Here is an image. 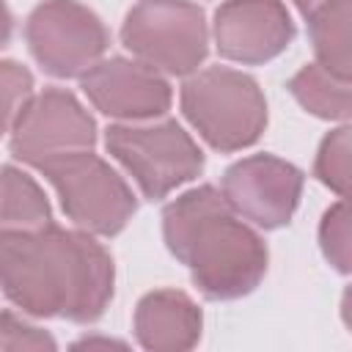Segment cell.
<instances>
[{
    "mask_svg": "<svg viewBox=\"0 0 352 352\" xmlns=\"http://www.w3.org/2000/svg\"><path fill=\"white\" fill-rule=\"evenodd\" d=\"M0 278L11 305L41 319L96 322L113 300V256L88 236L55 223L36 231H0Z\"/></svg>",
    "mask_w": 352,
    "mask_h": 352,
    "instance_id": "6da1fadb",
    "label": "cell"
},
{
    "mask_svg": "<svg viewBox=\"0 0 352 352\" xmlns=\"http://www.w3.org/2000/svg\"><path fill=\"white\" fill-rule=\"evenodd\" d=\"M162 236L206 300H239L267 272L264 239L212 184L192 187L162 209Z\"/></svg>",
    "mask_w": 352,
    "mask_h": 352,
    "instance_id": "7a4b0ae2",
    "label": "cell"
},
{
    "mask_svg": "<svg viewBox=\"0 0 352 352\" xmlns=\"http://www.w3.org/2000/svg\"><path fill=\"white\" fill-rule=\"evenodd\" d=\"M182 113L214 151L253 146L267 126V99L258 82L228 66L195 72L182 85Z\"/></svg>",
    "mask_w": 352,
    "mask_h": 352,
    "instance_id": "3957f363",
    "label": "cell"
},
{
    "mask_svg": "<svg viewBox=\"0 0 352 352\" xmlns=\"http://www.w3.org/2000/svg\"><path fill=\"white\" fill-rule=\"evenodd\" d=\"M121 44L165 74H192L209 55L206 14L190 0H138L121 25Z\"/></svg>",
    "mask_w": 352,
    "mask_h": 352,
    "instance_id": "277c9868",
    "label": "cell"
},
{
    "mask_svg": "<svg viewBox=\"0 0 352 352\" xmlns=\"http://www.w3.org/2000/svg\"><path fill=\"white\" fill-rule=\"evenodd\" d=\"M104 146L148 201H162L204 170V151L173 118L160 124H113L104 132Z\"/></svg>",
    "mask_w": 352,
    "mask_h": 352,
    "instance_id": "5b68a950",
    "label": "cell"
},
{
    "mask_svg": "<svg viewBox=\"0 0 352 352\" xmlns=\"http://www.w3.org/2000/svg\"><path fill=\"white\" fill-rule=\"evenodd\" d=\"M60 198L63 214L82 231L116 236L138 212L129 184L94 151H77L41 168Z\"/></svg>",
    "mask_w": 352,
    "mask_h": 352,
    "instance_id": "8992f818",
    "label": "cell"
},
{
    "mask_svg": "<svg viewBox=\"0 0 352 352\" xmlns=\"http://www.w3.org/2000/svg\"><path fill=\"white\" fill-rule=\"evenodd\" d=\"M33 60L52 77L69 80L91 72L110 44L104 22L77 0H44L25 22Z\"/></svg>",
    "mask_w": 352,
    "mask_h": 352,
    "instance_id": "52a82bcc",
    "label": "cell"
},
{
    "mask_svg": "<svg viewBox=\"0 0 352 352\" xmlns=\"http://www.w3.org/2000/svg\"><path fill=\"white\" fill-rule=\"evenodd\" d=\"M6 132L11 154L36 170L60 157L94 151L96 143V121L77 96L63 88L36 94Z\"/></svg>",
    "mask_w": 352,
    "mask_h": 352,
    "instance_id": "ba28073f",
    "label": "cell"
},
{
    "mask_svg": "<svg viewBox=\"0 0 352 352\" xmlns=\"http://www.w3.org/2000/svg\"><path fill=\"white\" fill-rule=\"evenodd\" d=\"M302 184V170L272 154L245 157L223 173V195L231 209L264 231L283 228L292 220Z\"/></svg>",
    "mask_w": 352,
    "mask_h": 352,
    "instance_id": "9c48e42d",
    "label": "cell"
},
{
    "mask_svg": "<svg viewBox=\"0 0 352 352\" xmlns=\"http://www.w3.org/2000/svg\"><path fill=\"white\" fill-rule=\"evenodd\" d=\"M294 38L283 0H226L214 11V44L226 60L258 66L278 58Z\"/></svg>",
    "mask_w": 352,
    "mask_h": 352,
    "instance_id": "30bf717a",
    "label": "cell"
},
{
    "mask_svg": "<svg viewBox=\"0 0 352 352\" xmlns=\"http://www.w3.org/2000/svg\"><path fill=\"white\" fill-rule=\"evenodd\" d=\"M80 88L99 113L121 121L160 118L173 99L168 80L160 77L157 69L126 58L99 60L80 77Z\"/></svg>",
    "mask_w": 352,
    "mask_h": 352,
    "instance_id": "8fae6325",
    "label": "cell"
},
{
    "mask_svg": "<svg viewBox=\"0 0 352 352\" xmlns=\"http://www.w3.org/2000/svg\"><path fill=\"white\" fill-rule=\"evenodd\" d=\"M135 338L151 352H184L201 338V308L179 289H157L135 308Z\"/></svg>",
    "mask_w": 352,
    "mask_h": 352,
    "instance_id": "7c38bea8",
    "label": "cell"
},
{
    "mask_svg": "<svg viewBox=\"0 0 352 352\" xmlns=\"http://www.w3.org/2000/svg\"><path fill=\"white\" fill-rule=\"evenodd\" d=\"M316 63L330 74L352 80V0H330L308 16Z\"/></svg>",
    "mask_w": 352,
    "mask_h": 352,
    "instance_id": "4fadbf2b",
    "label": "cell"
},
{
    "mask_svg": "<svg viewBox=\"0 0 352 352\" xmlns=\"http://www.w3.org/2000/svg\"><path fill=\"white\" fill-rule=\"evenodd\" d=\"M289 94L316 118L352 121V80L336 77L319 63H305L289 80Z\"/></svg>",
    "mask_w": 352,
    "mask_h": 352,
    "instance_id": "5bb4252c",
    "label": "cell"
},
{
    "mask_svg": "<svg viewBox=\"0 0 352 352\" xmlns=\"http://www.w3.org/2000/svg\"><path fill=\"white\" fill-rule=\"evenodd\" d=\"M52 223L41 187L19 168L3 165V231H36Z\"/></svg>",
    "mask_w": 352,
    "mask_h": 352,
    "instance_id": "9a60e30c",
    "label": "cell"
},
{
    "mask_svg": "<svg viewBox=\"0 0 352 352\" xmlns=\"http://www.w3.org/2000/svg\"><path fill=\"white\" fill-rule=\"evenodd\" d=\"M314 176L333 192L352 198V126L327 132L314 160Z\"/></svg>",
    "mask_w": 352,
    "mask_h": 352,
    "instance_id": "2e32d148",
    "label": "cell"
},
{
    "mask_svg": "<svg viewBox=\"0 0 352 352\" xmlns=\"http://www.w3.org/2000/svg\"><path fill=\"white\" fill-rule=\"evenodd\" d=\"M319 248L333 270L352 275V198L324 209L319 223Z\"/></svg>",
    "mask_w": 352,
    "mask_h": 352,
    "instance_id": "e0dca14e",
    "label": "cell"
},
{
    "mask_svg": "<svg viewBox=\"0 0 352 352\" xmlns=\"http://www.w3.org/2000/svg\"><path fill=\"white\" fill-rule=\"evenodd\" d=\"M3 88H6V129L14 124L19 110L33 99V77L25 66L3 60Z\"/></svg>",
    "mask_w": 352,
    "mask_h": 352,
    "instance_id": "ac0fdd59",
    "label": "cell"
},
{
    "mask_svg": "<svg viewBox=\"0 0 352 352\" xmlns=\"http://www.w3.org/2000/svg\"><path fill=\"white\" fill-rule=\"evenodd\" d=\"M0 349H55V341L25 322H19L11 311H3V327H0Z\"/></svg>",
    "mask_w": 352,
    "mask_h": 352,
    "instance_id": "d6986e66",
    "label": "cell"
},
{
    "mask_svg": "<svg viewBox=\"0 0 352 352\" xmlns=\"http://www.w3.org/2000/svg\"><path fill=\"white\" fill-rule=\"evenodd\" d=\"M341 319H344V324L352 333V286H346V292L341 297Z\"/></svg>",
    "mask_w": 352,
    "mask_h": 352,
    "instance_id": "ffe728a7",
    "label": "cell"
},
{
    "mask_svg": "<svg viewBox=\"0 0 352 352\" xmlns=\"http://www.w3.org/2000/svg\"><path fill=\"white\" fill-rule=\"evenodd\" d=\"M324 3H330V0H294L297 11H300V14L305 16V19H308V16H311V14L316 11V8H322Z\"/></svg>",
    "mask_w": 352,
    "mask_h": 352,
    "instance_id": "44dd1931",
    "label": "cell"
}]
</instances>
